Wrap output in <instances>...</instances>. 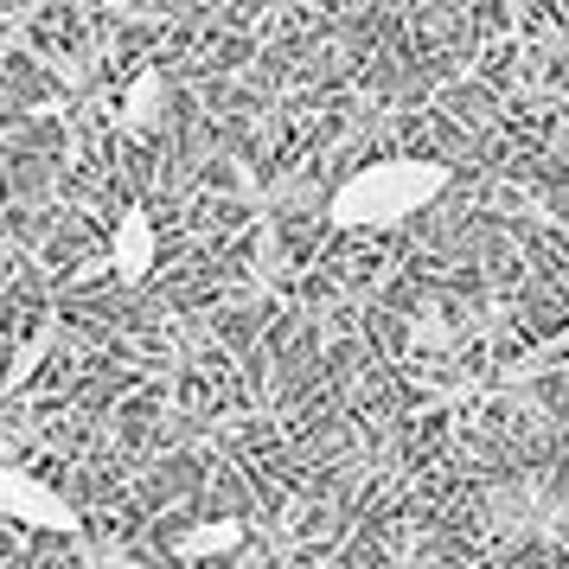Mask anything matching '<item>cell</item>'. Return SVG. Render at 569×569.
<instances>
[{
    "label": "cell",
    "instance_id": "1",
    "mask_svg": "<svg viewBox=\"0 0 569 569\" xmlns=\"http://www.w3.org/2000/svg\"><path fill=\"white\" fill-rule=\"evenodd\" d=\"M455 186V167L436 154H390V160H365L359 173H346L327 199L333 231H397L410 224L416 211H429Z\"/></svg>",
    "mask_w": 569,
    "mask_h": 569
},
{
    "label": "cell",
    "instance_id": "2",
    "mask_svg": "<svg viewBox=\"0 0 569 569\" xmlns=\"http://www.w3.org/2000/svg\"><path fill=\"white\" fill-rule=\"evenodd\" d=\"M0 518L27 531H78V506L27 467H0Z\"/></svg>",
    "mask_w": 569,
    "mask_h": 569
},
{
    "label": "cell",
    "instance_id": "3",
    "mask_svg": "<svg viewBox=\"0 0 569 569\" xmlns=\"http://www.w3.org/2000/svg\"><path fill=\"white\" fill-rule=\"evenodd\" d=\"M154 250H160V231L154 218L141 206H129L116 218V231H109V262H116V282H141L148 269H154Z\"/></svg>",
    "mask_w": 569,
    "mask_h": 569
},
{
    "label": "cell",
    "instance_id": "4",
    "mask_svg": "<svg viewBox=\"0 0 569 569\" xmlns=\"http://www.w3.org/2000/svg\"><path fill=\"white\" fill-rule=\"evenodd\" d=\"M237 543H243V518H206L173 538V557H231Z\"/></svg>",
    "mask_w": 569,
    "mask_h": 569
},
{
    "label": "cell",
    "instance_id": "5",
    "mask_svg": "<svg viewBox=\"0 0 569 569\" xmlns=\"http://www.w3.org/2000/svg\"><path fill=\"white\" fill-rule=\"evenodd\" d=\"M46 346H52V327H39V333L27 339V352H20V365H13V385H20V378H32V365L46 359Z\"/></svg>",
    "mask_w": 569,
    "mask_h": 569
}]
</instances>
